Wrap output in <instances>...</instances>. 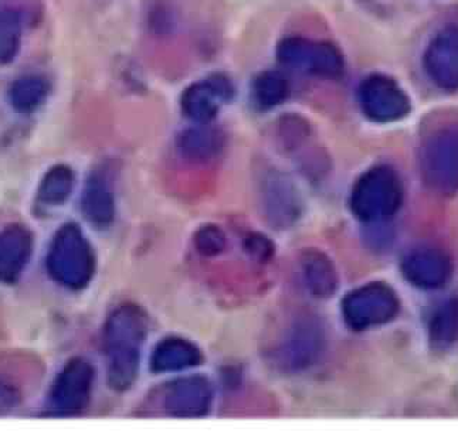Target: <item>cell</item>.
<instances>
[{
    "label": "cell",
    "mask_w": 458,
    "mask_h": 436,
    "mask_svg": "<svg viewBox=\"0 0 458 436\" xmlns=\"http://www.w3.org/2000/svg\"><path fill=\"white\" fill-rule=\"evenodd\" d=\"M420 171L428 188L437 193L458 191V118L441 123L423 140Z\"/></svg>",
    "instance_id": "1"
},
{
    "label": "cell",
    "mask_w": 458,
    "mask_h": 436,
    "mask_svg": "<svg viewBox=\"0 0 458 436\" xmlns=\"http://www.w3.org/2000/svg\"><path fill=\"white\" fill-rule=\"evenodd\" d=\"M277 57L290 69L302 70L324 79H338L344 72V57L335 46L314 43L302 38L281 41Z\"/></svg>",
    "instance_id": "2"
},
{
    "label": "cell",
    "mask_w": 458,
    "mask_h": 436,
    "mask_svg": "<svg viewBox=\"0 0 458 436\" xmlns=\"http://www.w3.org/2000/svg\"><path fill=\"white\" fill-rule=\"evenodd\" d=\"M360 101L363 113L377 122L401 120L411 111L406 92L386 75L375 74L363 80L360 87Z\"/></svg>",
    "instance_id": "3"
},
{
    "label": "cell",
    "mask_w": 458,
    "mask_h": 436,
    "mask_svg": "<svg viewBox=\"0 0 458 436\" xmlns=\"http://www.w3.org/2000/svg\"><path fill=\"white\" fill-rule=\"evenodd\" d=\"M402 184L394 172L379 167L366 174L356 191V203L365 214H392L402 205Z\"/></svg>",
    "instance_id": "4"
},
{
    "label": "cell",
    "mask_w": 458,
    "mask_h": 436,
    "mask_svg": "<svg viewBox=\"0 0 458 436\" xmlns=\"http://www.w3.org/2000/svg\"><path fill=\"white\" fill-rule=\"evenodd\" d=\"M428 79L445 91L458 89V26L438 31L424 53Z\"/></svg>",
    "instance_id": "5"
},
{
    "label": "cell",
    "mask_w": 458,
    "mask_h": 436,
    "mask_svg": "<svg viewBox=\"0 0 458 436\" xmlns=\"http://www.w3.org/2000/svg\"><path fill=\"white\" fill-rule=\"evenodd\" d=\"M452 271L447 254L437 248L416 249L403 263V272L409 282L423 289L443 287L450 280Z\"/></svg>",
    "instance_id": "6"
},
{
    "label": "cell",
    "mask_w": 458,
    "mask_h": 436,
    "mask_svg": "<svg viewBox=\"0 0 458 436\" xmlns=\"http://www.w3.org/2000/svg\"><path fill=\"white\" fill-rule=\"evenodd\" d=\"M232 84L222 75H213L205 81L195 82L183 94V108L196 120H208L215 115L219 104L230 98Z\"/></svg>",
    "instance_id": "7"
},
{
    "label": "cell",
    "mask_w": 458,
    "mask_h": 436,
    "mask_svg": "<svg viewBox=\"0 0 458 436\" xmlns=\"http://www.w3.org/2000/svg\"><path fill=\"white\" fill-rule=\"evenodd\" d=\"M30 237L19 227H12L0 234V280L14 281L28 263Z\"/></svg>",
    "instance_id": "8"
},
{
    "label": "cell",
    "mask_w": 458,
    "mask_h": 436,
    "mask_svg": "<svg viewBox=\"0 0 458 436\" xmlns=\"http://www.w3.org/2000/svg\"><path fill=\"white\" fill-rule=\"evenodd\" d=\"M356 319H362L368 323H377V322H385L390 317L394 316L399 307L396 297L392 290L386 288H375L368 290L365 297L360 300Z\"/></svg>",
    "instance_id": "9"
},
{
    "label": "cell",
    "mask_w": 458,
    "mask_h": 436,
    "mask_svg": "<svg viewBox=\"0 0 458 436\" xmlns=\"http://www.w3.org/2000/svg\"><path fill=\"white\" fill-rule=\"evenodd\" d=\"M48 94V84L38 75H24L11 88V103L19 113H30L38 108Z\"/></svg>",
    "instance_id": "10"
},
{
    "label": "cell",
    "mask_w": 458,
    "mask_h": 436,
    "mask_svg": "<svg viewBox=\"0 0 458 436\" xmlns=\"http://www.w3.org/2000/svg\"><path fill=\"white\" fill-rule=\"evenodd\" d=\"M21 16L11 9L0 11V63H11L21 47Z\"/></svg>",
    "instance_id": "11"
},
{
    "label": "cell",
    "mask_w": 458,
    "mask_h": 436,
    "mask_svg": "<svg viewBox=\"0 0 458 436\" xmlns=\"http://www.w3.org/2000/svg\"><path fill=\"white\" fill-rule=\"evenodd\" d=\"M431 340L447 346L458 338V299L450 300L436 312L430 324Z\"/></svg>",
    "instance_id": "12"
},
{
    "label": "cell",
    "mask_w": 458,
    "mask_h": 436,
    "mask_svg": "<svg viewBox=\"0 0 458 436\" xmlns=\"http://www.w3.org/2000/svg\"><path fill=\"white\" fill-rule=\"evenodd\" d=\"M254 98L263 106H274L288 96V81L284 75L267 71L257 77L253 86Z\"/></svg>",
    "instance_id": "13"
},
{
    "label": "cell",
    "mask_w": 458,
    "mask_h": 436,
    "mask_svg": "<svg viewBox=\"0 0 458 436\" xmlns=\"http://www.w3.org/2000/svg\"><path fill=\"white\" fill-rule=\"evenodd\" d=\"M72 174L69 169L55 167L41 184L40 196L46 203L62 200L72 188Z\"/></svg>",
    "instance_id": "14"
}]
</instances>
